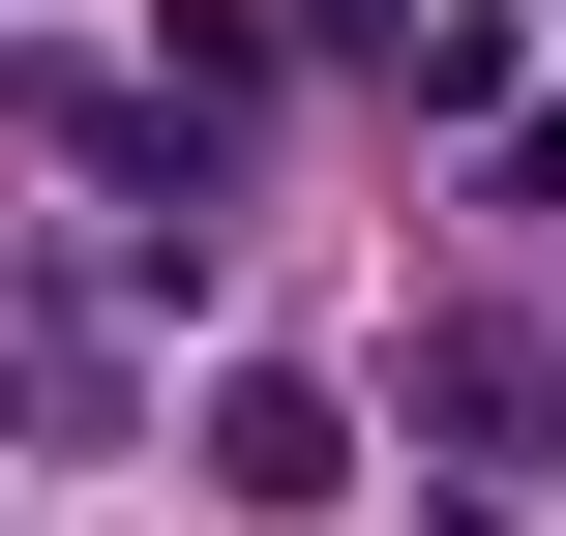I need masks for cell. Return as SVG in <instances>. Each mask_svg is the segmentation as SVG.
<instances>
[{
    "mask_svg": "<svg viewBox=\"0 0 566 536\" xmlns=\"http://www.w3.org/2000/svg\"><path fill=\"white\" fill-rule=\"evenodd\" d=\"M298 30H358V60H418V30H448V0H298Z\"/></svg>",
    "mask_w": 566,
    "mask_h": 536,
    "instance_id": "cell-5",
    "label": "cell"
},
{
    "mask_svg": "<svg viewBox=\"0 0 566 536\" xmlns=\"http://www.w3.org/2000/svg\"><path fill=\"white\" fill-rule=\"evenodd\" d=\"M149 90H179V119H239V90H269V0H149Z\"/></svg>",
    "mask_w": 566,
    "mask_h": 536,
    "instance_id": "cell-4",
    "label": "cell"
},
{
    "mask_svg": "<svg viewBox=\"0 0 566 536\" xmlns=\"http://www.w3.org/2000/svg\"><path fill=\"white\" fill-rule=\"evenodd\" d=\"M0 448H119V328L60 269H0Z\"/></svg>",
    "mask_w": 566,
    "mask_h": 536,
    "instance_id": "cell-2",
    "label": "cell"
},
{
    "mask_svg": "<svg viewBox=\"0 0 566 536\" xmlns=\"http://www.w3.org/2000/svg\"><path fill=\"white\" fill-rule=\"evenodd\" d=\"M418 448H448V477H537V448H566V358L507 328V298H478V328H418Z\"/></svg>",
    "mask_w": 566,
    "mask_h": 536,
    "instance_id": "cell-1",
    "label": "cell"
},
{
    "mask_svg": "<svg viewBox=\"0 0 566 536\" xmlns=\"http://www.w3.org/2000/svg\"><path fill=\"white\" fill-rule=\"evenodd\" d=\"M328 477H358V418H328V388H298V358H239V388H209V507H328Z\"/></svg>",
    "mask_w": 566,
    "mask_h": 536,
    "instance_id": "cell-3",
    "label": "cell"
}]
</instances>
